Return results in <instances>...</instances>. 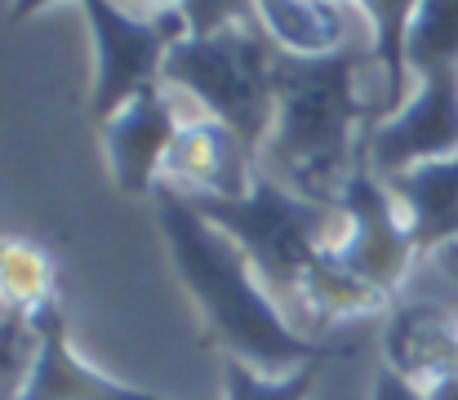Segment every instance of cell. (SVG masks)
Returning <instances> with one entry per match:
<instances>
[{"instance_id": "obj_1", "label": "cell", "mask_w": 458, "mask_h": 400, "mask_svg": "<svg viewBox=\"0 0 458 400\" xmlns=\"http://www.w3.org/2000/svg\"><path fill=\"white\" fill-rule=\"evenodd\" d=\"M152 205L169 263L187 285L191 302L200 307L205 334L223 347V356H236L259 374H290L303 365H325L334 356H347V347L320 343L294 329L285 320V307L263 289L245 250L223 227H214L182 191L160 183Z\"/></svg>"}, {"instance_id": "obj_2", "label": "cell", "mask_w": 458, "mask_h": 400, "mask_svg": "<svg viewBox=\"0 0 458 400\" xmlns=\"http://www.w3.org/2000/svg\"><path fill=\"white\" fill-rule=\"evenodd\" d=\"M360 49L347 45L329 58H290L276 63V125L263 142L267 174L281 178L303 200L343 205L347 183L365 165V138L369 112L356 94V67Z\"/></svg>"}, {"instance_id": "obj_3", "label": "cell", "mask_w": 458, "mask_h": 400, "mask_svg": "<svg viewBox=\"0 0 458 400\" xmlns=\"http://www.w3.org/2000/svg\"><path fill=\"white\" fill-rule=\"evenodd\" d=\"M191 205L245 250L263 289L281 307H294L307 271L343 236V209L303 200L267 169H259L250 196L241 200H191Z\"/></svg>"}, {"instance_id": "obj_4", "label": "cell", "mask_w": 458, "mask_h": 400, "mask_svg": "<svg viewBox=\"0 0 458 400\" xmlns=\"http://www.w3.org/2000/svg\"><path fill=\"white\" fill-rule=\"evenodd\" d=\"M276 63L281 49L272 45L263 22H254L178 40L165 58L160 81L196 98L209 121H223L254 151H263L276 125Z\"/></svg>"}, {"instance_id": "obj_5", "label": "cell", "mask_w": 458, "mask_h": 400, "mask_svg": "<svg viewBox=\"0 0 458 400\" xmlns=\"http://www.w3.org/2000/svg\"><path fill=\"white\" fill-rule=\"evenodd\" d=\"M81 4L94 36L89 112L103 125L116 112H125L143 89L160 85L169 49L187 40V18L178 9H156L152 18H134L116 0H81Z\"/></svg>"}, {"instance_id": "obj_6", "label": "cell", "mask_w": 458, "mask_h": 400, "mask_svg": "<svg viewBox=\"0 0 458 400\" xmlns=\"http://www.w3.org/2000/svg\"><path fill=\"white\" fill-rule=\"evenodd\" d=\"M338 209H343V236L334 241V259L352 276H360L365 285L396 298V289L405 285L410 267L419 259V245H414L387 183L369 165H360L356 178L347 183Z\"/></svg>"}, {"instance_id": "obj_7", "label": "cell", "mask_w": 458, "mask_h": 400, "mask_svg": "<svg viewBox=\"0 0 458 400\" xmlns=\"http://www.w3.org/2000/svg\"><path fill=\"white\" fill-rule=\"evenodd\" d=\"M450 156H458V67L419 76L401 112L365 130V165L378 178Z\"/></svg>"}, {"instance_id": "obj_8", "label": "cell", "mask_w": 458, "mask_h": 400, "mask_svg": "<svg viewBox=\"0 0 458 400\" xmlns=\"http://www.w3.org/2000/svg\"><path fill=\"white\" fill-rule=\"evenodd\" d=\"M259 169H263L259 151L241 133L227 130L223 121L196 116V121H182V130L165 156L160 183L191 200H241L250 196Z\"/></svg>"}, {"instance_id": "obj_9", "label": "cell", "mask_w": 458, "mask_h": 400, "mask_svg": "<svg viewBox=\"0 0 458 400\" xmlns=\"http://www.w3.org/2000/svg\"><path fill=\"white\" fill-rule=\"evenodd\" d=\"M178 130H182V121L174 112L165 81L143 89L112 121H103V151H107L112 183L125 196H156V187L165 178V156H169Z\"/></svg>"}, {"instance_id": "obj_10", "label": "cell", "mask_w": 458, "mask_h": 400, "mask_svg": "<svg viewBox=\"0 0 458 400\" xmlns=\"http://www.w3.org/2000/svg\"><path fill=\"white\" fill-rule=\"evenodd\" d=\"M27 320L36 334V356H31V374H27L18 400H169L160 392H143L134 383L107 379L85 356H76L58 298L36 307Z\"/></svg>"}, {"instance_id": "obj_11", "label": "cell", "mask_w": 458, "mask_h": 400, "mask_svg": "<svg viewBox=\"0 0 458 400\" xmlns=\"http://www.w3.org/2000/svg\"><path fill=\"white\" fill-rule=\"evenodd\" d=\"M383 365L432 387L458 374V311L441 302H396L383 325Z\"/></svg>"}, {"instance_id": "obj_12", "label": "cell", "mask_w": 458, "mask_h": 400, "mask_svg": "<svg viewBox=\"0 0 458 400\" xmlns=\"http://www.w3.org/2000/svg\"><path fill=\"white\" fill-rule=\"evenodd\" d=\"M419 254H432L437 245L458 236V156L450 160H423L401 174L383 178Z\"/></svg>"}, {"instance_id": "obj_13", "label": "cell", "mask_w": 458, "mask_h": 400, "mask_svg": "<svg viewBox=\"0 0 458 400\" xmlns=\"http://www.w3.org/2000/svg\"><path fill=\"white\" fill-rule=\"evenodd\" d=\"M259 22L290 58H329L352 45V22L334 0H259Z\"/></svg>"}, {"instance_id": "obj_14", "label": "cell", "mask_w": 458, "mask_h": 400, "mask_svg": "<svg viewBox=\"0 0 458 400\" xmlns=\"http://www.w3.org/2000/svg\"><path fill=\"white\" fill-rule=\"evenodd\" d=\"M294 307L303 311L311 325H338V320H360L374 316L383 307H392V298L374 285H365L360 276H352L347 267L334 259V245L325 250V259L307 271L303 289L294 298Z\"/></svg>"}, {"instance_id": "obj_15", "label": "cell", "mask_w": 458, "mask_h": 400, "mask_svg": "<svg viewBox=\"0 0 458 400\" xmlns=\"http://www.w3.org/2000/svg\"><path fill=\"white\" fill-rule=\"evenodd\" d=\"M369 18V31H374V63L383 72V116L401 112V103L410 98L405 94V36H410V22H414V9L419 0H356Z\"/></svg>"}, {"instance_id": "obj_16", "label": "cell", "mask_w": 458, "mask_h": 400, "mask_svg": "<svg viewBox=\"0 0 458 400\" xmlns=\"http://www.w3.org/2000/svg\"><path fill=\"white\" fill-rule=\"evenodd\" d=\"M58 298V267L31 241H0V302L9 311L31 316L36 307Z\"/></svg>"}, {"instance_id": "obj_17", "label": "cell", "mask_w": 458, "mask_h": 400, "mask_svg": "<svg viewBox=\"0 0 458 400\" xmlns=\"http://www.w3.org/2000/svg\"><path fill=\"white\" fill-rule=\"evenodd\" d=\"M405 67L414 81L458 67V0H419L405 36Z\"/></svg>"}, {"instance_id": "obj_18", "label": "cell", "mask_w": 458, "mask_h": 400, "mask_svg": "<svg viewBox=\"0 0 458 400\" xmlns=\"http://www.w3.org/2000/svg\"><path fill=\"white\" fill-rule=\"evenodd\" d=\"M320 365H303L290 374H259L236 356H223V400H307Z\"/></svg>"}, {"instance_id": "obj_19", "label": "cell", "mask_w": 458, "mask_h": 400, "mask_svg": "<svg viewBox=\"0 0 458 400\" xmlns=\"http://www.w3.org/2000/svg\"><path fill=\"white\" fill-rule=\"evenodd\" d=\"M178 13L187 18V36H214L227 27H254L259 0H182Z\"/></svg>"}, {"instance_id": "obj_20", "label": "cell", "mask_w": 458, "mask_h": 400, "mask_svg": "<svg viewBox=\"0 0 458 400\" xmlns=\"http://www.w3.org/2000/svg\"><path fill=\"white\" fill-rule=\"evenodd\" d=\"M369 400H428V392L419 387V383H410V379H401L396 370H378V379H374V396Z\"/></svg>"}, {"instance_id": "obj_21", "label": "cell", "mask_w": 458, "mask_h": 400, "mask_svg": "<svg viewBox=\"0 0 458 400\" xmlns=\"http://www.w3.org/2000/svg\"><path fill=\"white\" fill-rule=\"evenodd\" d=\"M428 259H432V267H437L450 285H458V236H454V241H445V245H437Z\"/></svg>"}, {"instance_id": "obj_22", "label": "cell", "mask_w": 458, "mask_h": 400, "mask_svg": "<svg viewBox=\"0 0 458 400\" xmlns=\"http://www.w3.org/2000/svg\"><path fill=\"white\" fill-rule=\"evenodd\" d=\"M49 4H58V0H9V22H27L40 9H49Z\"/></svg>"}, {"instance_id": "obj_23", "label": "cell", "mask_w": 458, "mask_h": 400, "mask_svg": "<svg viewBox=\"0 0 458 400\" xmlns=\"http://www.w3.org/2000/svg\"><path fill=\"white\" fill-rule=\"evenodd\" d=\"M428 400H458V374L454 379H441V383H432V387H423Z\"/></svg>"}, {"instance_id": "obj_24", "label": "cell", "mask_w": 458, "mask_h": 400, "mask_svg": "<svg viewBox=\"0 0 458 400\" xmlns=\"http://www.w3.org/2000/svg\"><path fill=\"white\" fill-rule=\"evenodd\" d=\"M143 4H156V9H178L182 0H143Z\"/></svg>"}, {"instance_id": "obj_25", "label": "cell", "mask_w": 458, "mask_h": 400, "mask_svg": "<svg viewBox=\"0 0 458 400\" xmlns=\"http://www.w3.org/2000/svg\"><path fill=\"white\" fill-rule=\"evenodd\" d=\"M9 316H13V311H9V307L0 302V334H4V325H9Z\"/></svg>"}, {"instance_id": "obj_26", "label": "cell", "mask_w": 458, "mask_h": 400, "mask_svg": "<svg viewBox=\"0 0 458 400\" xmlns=\"http://www.w3.org/2000/svg\"><path fill=\"white\" fill-rule=\"evenodd\" d=\"M334 4H343V0H334Z\"/></svg>"}]
</instances>
